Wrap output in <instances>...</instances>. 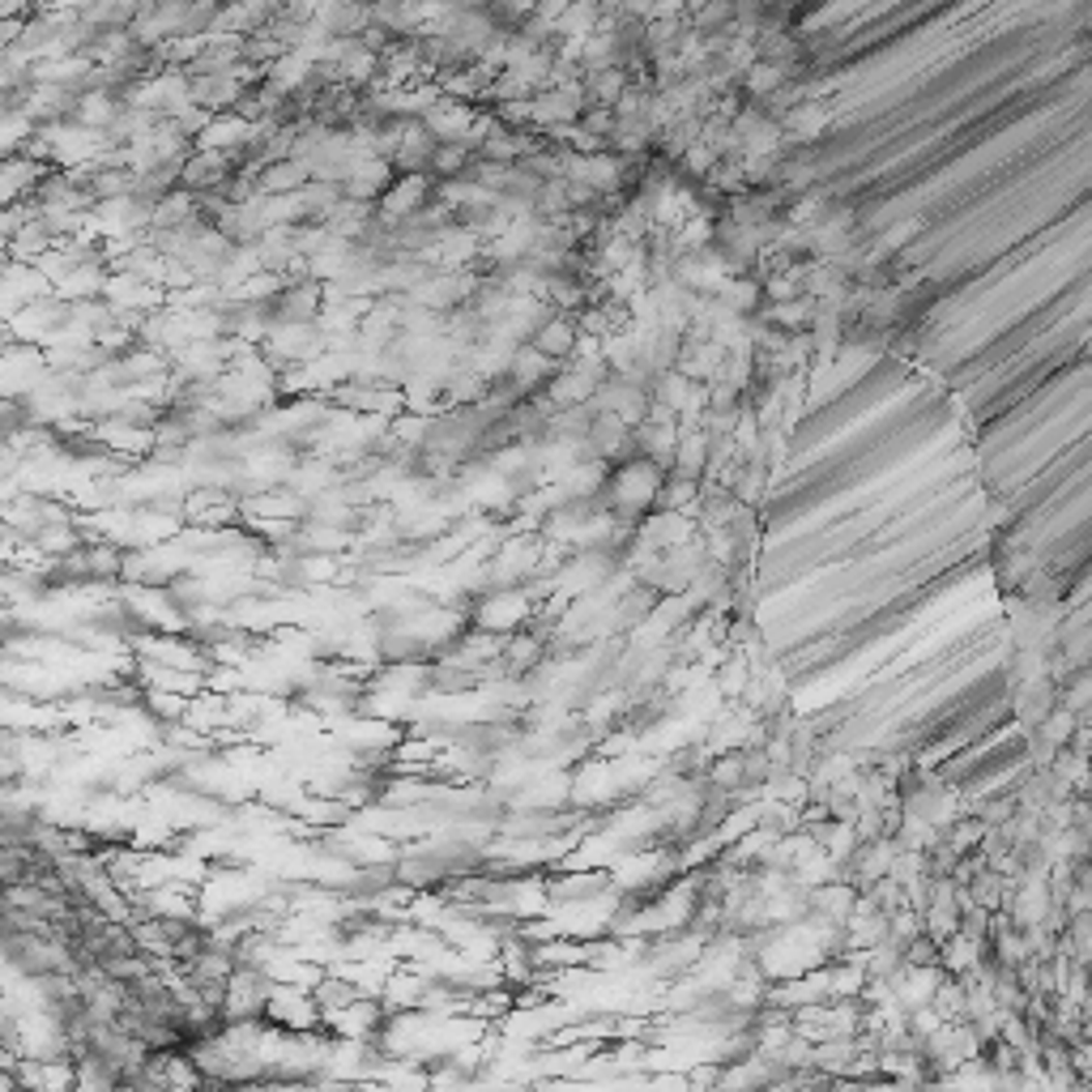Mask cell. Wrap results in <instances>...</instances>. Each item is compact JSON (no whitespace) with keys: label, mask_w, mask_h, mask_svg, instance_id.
<instances>
[{"label":"cell","mask_w":1092,"mask_h":1092,"mask_svg":"<svg viewBox=\"0 0 1092 1092\" xmlns=\"http://www.w3.org/2000/svg\"><path fill=\"white\" fill-rule=\"evenodd\" d=\"M653 486H657V470L653 466H627L619 478H615V500L619 504H645L653 496Z\"/></svg>","instance_id":"cell-1"},{"label":"cell","mask_w":1092,"mask_h":1092,"mask_svg":"<svg viewBox=\"0 0 1092 1092\" xmlns=\"http://www.w3.org/2000/svg\"><path fill=\"white\" fill-rule=\"evenodd\" d=\"M542 355H551V359H563L572 350V342H577V333H572V325L568 321H555V316H547V321L534 329V337H530Z\"/></svg>","instance_id":"cell-2"},{"label":"cell","mask_w":1092,"mask_h":1092,"mask_svg":"<svg viewBox=\"0 0 1092 1092\" xmlns=\"http://www.w3.org/2000/svg\"><path fill=\"white\" fill-rule=\"evenodd\" d=\"M521 619H525V602H521V597H512V593H500V597H491V602L482 607V615H478V623H482V627H491V631L517 627Z\"/></svg>","instance_id":"cell-3"},{"label":"cell","mask_w":1092,"mask_h":1092,"mask_svg":"<svg viewBox=\"0 0 1092 1092\" xmlns=\"http://www.w3.org/2000/svg\"><path fill=\"white\" fill-rule=\"evenodd\" d=\"M422 197H427V180H422V175L414 171L410 180H402L389 197H384V209H389L393 218H402V214H410V209H418L422 205Z\"/></svg>","instance_id":"cell-4"},{"label":"cell","mask_w":1092,"mask_h":1092,"mask_svg":"<svg viewBox=\"0 0 1092 1092\" xmlns=\"http://www.w3.org/2000/svg\"><path fill=\"white\" fill-rule=\"evenodd\" d=\"M78 120H82V128H98V124H108L112 116H116V102L102 94V90H94V94H82L78 98Z\"/></svg>","instance_id":"cell-5"},{"label":"cell","mask_w":1092,"mask_h":1092,"mask_svg":"<svg viewBox=\"0 0 1092 1092\" xmlns=\"http://www.w3.org/2000/svg\"><path fill=\"white\" fill-rule=\"evenodd\" d=\"M39 542H43L48 551H73L78 534L68 530V525H56V530H43V534H39Z\"/></svg>","instance_id":"cell-6"}]
</instances>
